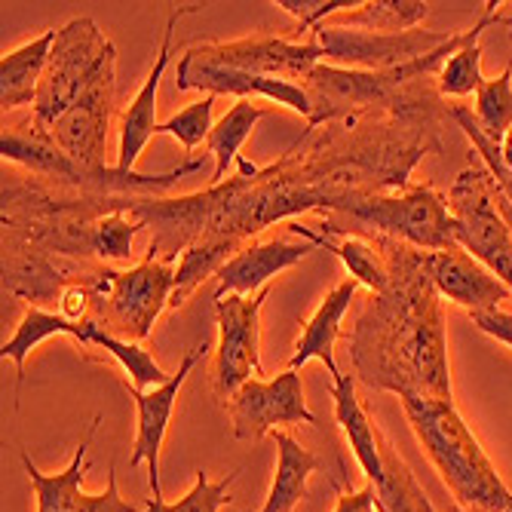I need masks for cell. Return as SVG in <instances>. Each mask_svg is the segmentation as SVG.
Masks as SVG:
<instances>
[{"instance_id":"obj_1","label":"cell","mask_w":512,"mask_h":512,"mask_svg":"<svg viewBox=\"0 0 512 512\" xmlns=\"http://www.w3.org/2000/svg\"><path fill=\"white\" fill-rule=\"evenodd\" d=\"M448 120L451 105L304 129L276 163L249 175L172 200L129 197L126 212L154 230L148 252L178 261L169 307H181L273 224L304 212H347L368 194L405 191L414 166L445 148Z\"/></svg>"},{"instance_id":"obj_2","label":"cell","mask_w":512,"mask_h":512,"mask_svg":"<svg viewBox=\"0 0 512 512\" xmlns=\"http://www.w3.org/2000/svg\"><path fill=\"white\" fill-rule=\"evenodd\" d=\"M390 261V286L371 295L344 335L356 381L371 393L454 399L445 307L427 273V252L375 234Z\"/></svg>"},{"instance_id":"obj_3","label":"cell","mask_w":512,"mask_h":512,"mask_svg":"<svg viewBox=\"0 0 512 512\" xmlns=\"http://www.w3.org/2000/svg\"><path fill=\"white\" fill-rule=\"evenodd\" d=\"M405 421L463 512H512V488L463 421L454 399L399 396Z\"/></svg>"},{"instance_id":"obj_4","label":"cell","mask_w":512,"mask_h":512,"mask_svg":"<svg viewBox=\"0 0 512 512\" xmlns=\"http://www.w3.org/2000/svg\"><path fill=\"white\" fill-rule=\"evenodd\" d=\"M0 157L4 163L28 169V175L53 184V188L96 197H160L172 191L181 178L203 169V160H188L163 175L123 172L117 166H86L59 151L53 138L34 132L31 126H7L4 138H0Z\"/></svg>"},{"instance_id":"obj_5","label":"cell","mask_w":512,"mask_h":512,"mask_svg":"<svg viewBox=\"0 0 512 512\" xmlns=\"http://www.w3.org/2000/svg\"><path fill=\"white\" fill-rule=\"evenodd\" d=\"M319 234L353 237V234H384L408 243L421 252H445L457 246V221L448 197L433 184H408L393 194H368L347 212L319 215Z\"/></svg>"},{"instance_id":"obj_6","label":"cell","mask_w":512,"mask_h":512,"mask_svg":"<svg viewBox=\"0 0 512 512\" xmlns=\"http://www.w3.org/2000/svg\"><path fill=\"white\" fill-rule=\"evenodd\" d=\"M448 206L457 221V246L482 261L512 289V203L485 166H467L451 184Z\"/></svg>"},{"instance_id":"obj_7","label":"cell","mask_w":512,"mask_h":512,"mask_svg":"<svg viewBox=\"0 0 512 512\" xmlns=\"http://www.w3.org/2000/svg\"><path fill=\"white\" fill-rule=\"evenodd\" d=\"M175 258H157L145 252L129 270L102 267L96 279L99 295V329L123 341H145L157 316L172 304L175 292Z\"/></svg>"},{"instance_id":"obj_8","label":"cell","mask_w":512,"mask_h":512,"mask_svg":"<svg viewBox=\"0 0 512 512\" xmlns=\"http://www.w3.org/2000/svg\"><path fill=\"white\" fill-rule=\"evenodd\" d=\"M117 50L114 43L105 37V31L96 25V19L77 16L65 22L56 31V43L50 53V65L40 80L37 102L31 108V129L46 135L56 120L77 102L80 92L92 83V77L99 74V68L114 59Z\"/></svg>"},{"instance_id":"obj_9","label":"cell","mask_w":512,"mask_h":512,"mask_svg":"<svg viewBox=\"0 0 512 512\" xmlns=\"http://www.w3.org/2000/svg\"><path fill=\"white\" fill-rule=\"evenodd\" d=\"M194 65L227 68L258 77H276L289 83H304L316 65H322L325 53L319 40L310 34L307 40H295L292 34H252L243 40H209L188 46L181 53Z\"/></svg>"},{"instance_id":"obj_10","label":"cell","mask_w":512,"mask_h":512,"mask_svg":"<svg viewBox=\"0 0 512 512\" xmlns=\"http://www.w3.org/2000/svg\"><path fill=\"white\" fill-rule=\"evenodd\" d=\"M270 298V286L258 295H221L215 298L218 350L212 371V393L227 405L234 393L264 375L261 365V307Z\"/></svg>"},{"instance_id":"obj_11","label":"cell","mask_w":512,"mask_h":512,"mask_svg":"<svg viewBox=\"0 0 512 512\" xmlns=\"http://www.w3.org/2000/svg\"><path fill=\"white\" fill-rule=\"evenodd\" d=\"M319 40L325 62L335 68L350 71H393L414 59H424L442 43L454 37V31H427L414 28L402 34H375V31H356V28H332L319 25L313 31Z\"/></svg>"},{"instance_id":"obj_12","label":"cell","mask_w":512,"mask_h":512,"mask_svg":"<svg viewBox=\"0 0 512 512\" xmlns=\"http://www.w3.org/2000/svg\"><path fill=\"white\" fill-rule=\"evenodd\" d=\"M227 414H230L234 439L240 442H258L276 427H298V424L313 427L316 424V417L304 399L301 375L292 368H286L283 375H276L273 381H261V378L246 381L234 393V399L227 402Z\"/></svg>"},{"instance_id":"obj_13","label":"cell","mask_w":512,"mask_h":512,"mask_svg":"<svg viewBox=\"0 0 512 512\" xmlns=\"http://www.w3.org/2000/svg\"><path fill=\"white\" fill-rule=\"evenodd\" d=\"M283 227H286L283 237L246 243L218 270L215 298H221V295H258L264 286H270L273 276L295 267L310 252H316L319 246H329V240H325L322 234H316V230H310L298 221H289Z\"/></svg>"},{"instance_id":"obj_14","label":"cell","mask_w":512,"mask_h":512,"mask_svg":"<svg viewBox=\"0 0 512 512\" xmlns=\"http://www.w3.org/2000/svg\"><path fill=\"white\" fill-rule=\"evenodd\" d=\"M114 80H117V56L99 68V74L80 92L77 102L46 132V138H53V145L59 151H65L68 157L86 166H108L105 148L114 120Z\"/></svg>"},{"instance_id":"obj_15","label":"cell","mask_w":512,"mask_h":512,"mask_svg":"<svg viewBox=\"0 0 512 512\" xmlns=\"http://www.w3.org/2000/svg\"><path fill=\"white\" fill-rule=\"evenodd\" d=\"M209 353V344H197L191 347L188 353L181 356V365L175 375L142 393L126 384L129 396L135 399V411H138V430H135V442H132V454H129V467H138V463H148V482H151V497L154 500H163V488H160V451H163V439L169 433V424H172V411H175V402H178V393L188 381V375L197 368L200 359H206Z\"/></svg>"},{"instance_id":"obj_16","label":"cell","mask_w":512,"mask_h":512,"mask_svg":"<svg viewBox=\"0 0 512 512\" xmlns=\"http://www.w3.org/2000/svg\"><path fill=\"white\" fill-rule=\"evenodd\" d=\"M427 273L433 279L436 292L463 307L470 313L485 310H512V289L482 264L467 249H445V252H427Z\"/></svg>"},{"instance_id":"obj_17","label":"cell","mask_w":512,"mask_h":512,"mask_svg":"<svg viewBox=\"0 0 512 512\" xmlns=\"http://www.w3.org/2000/svg\"><path fill=\"white\" fill-rule=\"evenodd\" d=\"M175 86L181 92L188 89H206V96H237V99H270L276 105H283L304 120H310L313 105L304 83H289L276 77H258V74H243V71H227V68H209V65H194L181 56Z\"/></svg>"},{"instance_id":"obj_18","label":"cell","mask_w":512,"mask_h":512,"mask_svg":"<svg viewBox=\"0 0 512 512\" xmlns=\"http://www.w3.org/2000/svg\"><path fill=\"white\" fill-rule=\"evenodd\" d=\"M200 4H188V7H178L172 10V16L166 19V28H163V40H160V50H157V62L151 68V74L145 77L142 89L135 92V99L129 102V108L123 111L120 117V154H117V169L123 172H135L132 166L142 157V151L148 148V142L157 135V89H160V80L172 62V37H175V25L181 16L188 13H197Z\"/></svg>"},{"instance_id":"obj_19","label":"cell","mask_w":512,"mask_h":512,"mask_svg":"<svg viewBox=\"0 0 512 512\" xmlns=\"http://www.w3.org/2000/svg\"><path fill=\"white\" fill-rule=\"evenodd\" d=\"M329 396L335 402V421L347 436V445L365 473L368 485L384 482V430L371 421L368 408L356 396V378L353 375H338L329 384Z\"/></svg>"},{"instance_id":"obj_20","label":"cell","mask_w":512,"mask_h":512,"mask_svg":"<svg viewBox=\"0 0 512 512\" xmlns=\"http://www.w3.org/2000/svg\"><path fill=\"white\" fill-rule=\"evenodd\" d=\"M356 292H359L356 279H344L341 286H335L329 295L319 301V307L313 310V316L304 322L301 338L295 341V353L289 359V368L292 371H301L307 362L322 359L325 368L332 371V378L341 375V368L335 362V344H338V338H344L341 322H344V316H347Z\"/></svg>"},{"instance_id":"obj_21","label":"cell","mask_w":512,"mask_h":512,"mask_svg":"<svg viewBox=\"0 0 512 512\" xmlns=\"http://www.w3.org/2000/svg\"><path fill=\"white\" fill-rule=\"evenodd\" d=\"M56 43V31H43L31 40H25L16 50L4 53L0 59V108L16 111V108H34L37 89L50 65V53Z\"/></svg>"},{"instance_id":"obj_22","label":"cell","mask_w":512,"mask_h":512,"mask_svg":"<svg viewBox=\"0 0 512 512\" xmlns=\"http://www.w3.org/2000/svg\"><path fill=\"white\" fill-rule=\"evenodd\" d=\"M102 427V417H92V424L86 427V436L80 439V445L74 448V457L71 463L62 470V473H53L46 476L37 470V463L28 457V451H22V467L28 473V482L34 488V497H37V512H77L80 506V497H83V479L89 473V460H86V451L96 439Z\"/></svg>"},{"instance_id":"obj_23","label":"cell","mask_w":512,"mask_h":512,"mask_svg":"<svg viewBox=\"0 0 512 512\" xmlns=\"http://www.w3.org/2000/svg\"><path fill=\"white\" fill-rule=\"evenodd\" d=\"M270 436L276 445V473H273L270 494L258 512H295V506L307 494L310 476L322 470V457L283 430H273Z\"/></svg>"},{"instance_id":"obj_24","label":"cell","mask_w":512,"mask_h":512,"mask_svg":"<svg viewBox=\"0 0 512 512\" xmlns=\"http://www.w3.org/2000/svg\"><path fill=\"white\" fill-rule=\"evenodd\" d=\"M53 335H65L71 341H77L80 347L86 344V329L83 325H74L68 319H62L56 310H43V307H28L22 322L16 325V335L10 341H4L0 347V359H10L16 365V408H19V393L25 384V362L28 356Z\"/></svg>"},{"instance_id":"obj_25","label":"cell","mask_w":512,"mask_h":512,"mask_svg":"<svg viewBox=\"0 0 512 512\" xmlns=\"http://www.w3.org/2000/svg\"><path fill=\"white\" fill-rule=\"evenodd\" d=\"M430 16V4L424 0H365L353 10L335 13L325 25L332 28H362L375 34H402L414 31Z\"/></svg>"},{"instance_id":"obj_26","label":"cell","mask_w":512,"mask_h":512,"mask_svg":"<svg viewBox=\"0 0 512 512\" xmlns=\"http://www.w3.org/2000/svg\"><path fill=\"white\" fill-rule=\"evenodd\" d=\"M264 114H267V111H264L261 105H255L252 99H237L234 108H230V111L212 126V132H209V138H206V148H209V154L215 157L212 184H221L224 175H227V169H230V163H237V160L243 157L240 148H243V142L252 135L255 123H258Z\"/></svg>"},{"instance_id":"obj_27","label":"cell","mask_w":512,"mask_h":512,"mask_svg":"<svg viewBox=\"0 0 512 512\" xmlns=\"http://www.w3.org/2000/svg\"><path fill=\"white\" fill-rule=\"evenodd\" d=\"M375 494L378 512H436L421 482L414 479L411 467L390 439H384V482L375 488Z\"/></svg>"},{"instance_id":"obj_28","label":"cell","mask_w":512,"mask_h":512,"mask_svg":"<svg viewBox=\"0 0 512 512\" xmlns=\"http://www.w3.org/2000/svg\"><path fill=\"white\" fill-rule=\"evenodd\" d=\"M83 347H99V350L111 353L129 375L126 384L135 387V390H142V393H148V390H154V387H160V384H166L172 378V375H166L163 365L154 359L151 350H145L142 344H135V341H123L117 335H108V332L96 329V325H86V344Z\"/></svg>"},{"instance_id":"obj_29","label":"cell","mask_w":512,"mask_h":512,"mask_svg":"<svg viewBox=\"0 0 512 512\" xmlns=\"http://www.w3.org/2000/svg\"><path fill=\"white\" fill-rule=\"evenodd\" d=\"M325 249H332L344 261L350 279H356L371 295H378L390 286V261L384 249L378 246L375 234H353V237H344L341 243L329 240Z\"/></svg>"},{"instance_id":"obj_30","label":"cell","mask_w":512,"mask_h":512,"mask_svg":"<svg viewBox=\"0 0 512 512\" xmlns=\"http://www.w3.org/2000/svg\"><path fill=\"white\" fill-rule=\"evenodd\" d=\"M126 206L108 212L96 224V230H92V255H96L99 264L111 267V264H132L135 261V237L142 234V230H148V227L138 218H132L126 212Z\"/></svg>"},{"instance_id":"obj_31","label":"cell","mask_w":512,"mask_h":512,"mask_svg":"<svg viewBox=\"0 0 512 512\" xmlns=\"http://www.w3.org/2000/svg\"><path fill=\"white\" fill-rule=\"evenodd\" d=\"M476 123L491 142H503L506 132L512 129V56L500 77H485V83L476 92V105H473Z\"/></svg>"},{"instance_id":"obj_32","label":"cell","mask_w":512,"mask_h":512,"mask_svg":"<svg viewBox=\"0 0 512 512\" xmlns=\"http://www.w3.org/2000/svg\"><path fill=\"white\" fill-rule=\"evenodd\" d=\"M482 83H485V74H482V46H479V40L460 46V50L436 74V89H439V96L445 102L448 99L476 96Z\"/></svg>"},{"instance_id":"obj_33","label":"cell","mask_w":512,"mask_h":512,"mask_svg":"<svg viewBox=\"0 0 512 512\" xmlns=\"http://www.w3.org/2000/svg\"><path fill=\"white\" fill-rule=\"evenodd\" d=\"M237 479H240V470L230 473L221 482H212L206 470H197V482L188 494L178 497L175 503L148 497L145 512H221V506H227L230 500H234L230 497V485H234Z\"/></svg>"},{"instance_id":"obj_34","label":"cell","mask_w":512,"mask_h":512,"mask_svg":"<svg viewBox=\"0 0 512 512\" xmlns=\"http://www.w3.org/2000/svg\"><path fill=\"white\" fill-rule=\"evenodd\" d=\"M451 120L463 129V135L470 138V145L476 148V154L482 157V166L491 172V178L497 181V188L503 191V197L512 203V172L506 169L503 163V151L497 142H491V138L482 132V126L476 123V114L473 108H463V105H451Z\"/></svg>"},{"instance_id":"obj_35","label":"cell","mask_w":512,"mask_h":512,"mask_svg":"<svg viewBox=\"0 0 512 512\" xmlns=\"http://www.w3.org/2000/svg\"><path fill=\"white\" fill-rule=\"evenodd\" d=\"M212 108H215V96H203L200 102L181 108L178 114H172L166 123L157 126V135H172L178 138V145L194 154L200 145H206V138L212 132Z\"/></svg>"},{"instance_id":"obj_36","label":"cell","mask_w":512,"mask_h":512,"mask_svg":"<svg viewBox=\"0 0 512 512\" xmlns=\"http://www.w3.org/2000/svg\"><path fill=\"white\" fill-rule=\"evenodd\" d=\"M77 512H145V509H138V506L126 503L120 497V488H117V463H111L105 491H99V494H83Z\"/></svg>"},{"instance_id":"obj_37","label":"cell","mask_w":512,"mask_h":512,"mask_svg":"<svg viewBox=\"0 0 512 512\" xmlns=\"http://www.w3.org/2000/svg\"><path fill=\"white\" fill-rule=\"evenodd\" d=\"M473 325L479 332L491 335L494 341L512 347V310L500 307V310H485V313H470Z\"/></svg>"},{"instance_id":"obj_38","label":"cell","mask_w":512,"mask_h":512,"mask_svg":"<svg viewBox=\"0 0 512 512\" xmlns=\"http://www.w3.org/2000/svg\"><path fill=\"white\" fill-rule=\"evenodd\" d=\"M335 512H378V494L368 482L362 488H338Z\"/></svg>"},{"instance_id":"obj_39","label":"cell","mask_w":512,"mask_h":512,"mask_svg":"<svg viewBox=\"0 0 512 512\" xmlns=\"http://www.w3.org/2000/svg\"><path fill=\"white\" fill-rule=\"evenodd\" d=\"M500 151H503V163H506V169L512 172V129L506 132V138L500 142Z\"/></svg>"},{"instance_id":"obj_40","label":"cell","mask_w":512,"mask_h":512,"mask_svg":"<svg viewBox=\"0 0 512 512\" xmlns=\"http://www.w3.org/2000/svg\"><path fill=\"white\" fill-rule=\"evenodd\" d=\"M500 7H503V4H500ZM497 22H500V25H506V28H509V37H512V10H509V13H503V10H500V19H497Z\"/></svg>"},{"instance_id":"obj_41","label":"cell","mask_w":512,"mask_h":512,"mask_svg":"<svg viewBox=\"0 0 512 512\" xmlns=\"http://www.w3.org/2000/svg\"><path fill=\"white\" fill-rule=\"evenodd\" d=\"M445 512H463V509H460V506H448Z\"/></svg>"}]
</instances>
